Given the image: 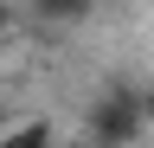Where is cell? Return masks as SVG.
<instances>
[{
  "label": "cell",
  "mask_w": 154,
  "mask_h": 148,
  "mask_svg": "<svg viewBox=\"0 0 154 148\" xmlns=\"http://www.w3.org/2000/svg\"><path fill=\"white\" fill-rule=\"evenodd\" d=\"M7 32H13V13H7V0H0V39H7Z\"/></svg>",
  "instance_id": "cell-5"
},
{
  "label": "cell",
  "mask_w": 154,
  "mask_h": 148,
  "mask_svg": "<svg viewBox=\"0 0 154 148\" xmlns=\"http://www.w3.org/2000/svg\"><path fill=\"white\" fill-rule=\"evenodd\" d=\"M51 142H58V129L45 116H26V122H13L7 135H0V148H51Z\"/></svg>",
  "instance_id": "cell-3"
},
{
  "label": "cell",
  "mask_w": 154,
  "mask_h": 148,
  "mask_svg": "<svg viewBox=\"0 0 154 148\" xmlns=\"http://www.w3.org/2000/svg\"><path fill=\"white\" fill-rule=\"evenodd\" d=\"M51 148H96V142H90V135H77V142H51Z\"/></svg>",
  "instance_id": "cell-6"
},
{
  "label": "cell",
  "mask_w": 154,
  "mask_h": 148,
  "mask_svg": "<svg viewBox=\"0 0 154 148\" xmlns=\"http://www.w3.org/2000/svg\"><path fill=\"white\" fill-rule=\"evenodd\" d=\"M90 13H96V0H32L38 26H77V20H90Z\"/></svg>",
  "instance_id": "cell-2"
},
{
  "label": "cell",
  "mask_w": 154,
  "mask_h": 148,
  "mask_svg": "<svg viewBox=\"0 0 154 148\" xmlns=\"http://www.w3.org/2000/svg\"><path fill=\"white\" fill-rule=\"evenodd\" d=\"M135 109H141V122L154 129V84H148V90H135Z\"/></svg>",
  "instance_id": "cell-4"
},
{
  "label": "cell",
  "mask_w": 154,
  "mask_h": 148,
  "mask_svg": "<svg viewBox=\"0 0 154 148\" xmlns=\"http://www.w3.org/2000/svg\"><path fill=\"white\" fill-rule=\"evenodd\" d=\"M84 135L96 148H135L148 135V122H141V109H135V90H103V97L90 103V116H84Z\"/></svg>",
  "instance_id": "cell-1"
}]
</instances>
